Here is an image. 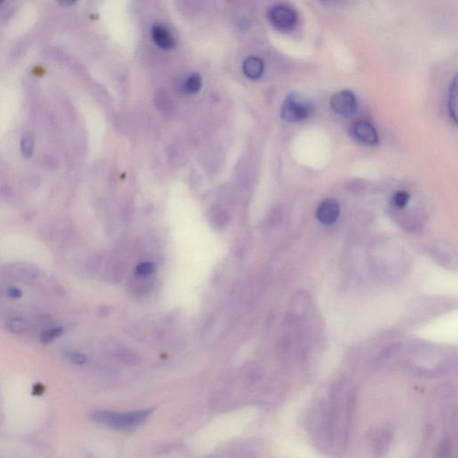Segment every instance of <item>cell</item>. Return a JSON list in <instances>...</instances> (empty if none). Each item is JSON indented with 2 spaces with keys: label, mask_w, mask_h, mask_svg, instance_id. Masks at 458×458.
Wrapping results in <instances>:
<instances>
[{
  "label": "cell",
  "mask_w": 458,
  "mask_h": 458,
  "mask_svg": "<svg viewBox=\"0 0 458 458\" xmlns=\"http://www.w3.org/2000/svg\"><path fill=\"white\" fill-rule=\"evenodd\" d=\"M452 452V441L450 439L446 438L439 443L436 451V457H450Z\"/></svg>",
  "instance_id": "5bb4252c"
},
{
  "label": "cell",
  "mask_w": 458,
  "mask_h": 458,
  "mask_svg": "<svg viewBox=\"0 0 458 458\" xmlns=\"http://www.w3.org/2000/svg\"><path fill=\"white\" fill-rule=\"evenodd\" d=\"M267 19L273 28L280 32H288L295 28L298 22V15L290 6L277 4L269 9Z\"/></svg>",
  "instance_id": "3957f363"
},
{
  "label": "cell",
  "mask_w": 458,
  "mask_h": 458,
  "mask_svg": "<svg viewBox=\"0 0 458 458\" xmlns=\"http://www.w3.org/2000/svg\"><path fill=\"white\" fill-rule=\"evenodd\" d=\"M242 71L251 80H258L265 73V62L259 57H248L242 63Z\"/></svg>",
  "instance_id": "9c48e42d"
},
{
  "label": "cell",
  "mask_w": 458,
  "mask_h": 458,
  "mask_svg": "<svg viewBox=\"0 0 458 458\" xmlns=\"http://www.w3.org/2000/svg\"><path fill=\"white\" fill-rule=\"evenodd\" d=\"M448 108L450 117L457 122V77L452 79L448 94Z\"/></svg>",
  "instance_id": "30bf717a"
},
{
  "label": "cell",
  "mask_w": 458,
  "mask_h": 458,
  "mask_svg": "<svg viewBox=\"0 0 458 458\" xmlns=\"http://www.w3.org/2000/svg\"><path fill=\"white\" fill-rule=\"evenodd\" d=\"M35 136L31 131H26L21 139V153L24 159L28 160L35 151Z\"/></svg>",
  "instance_id": "8fae6325"
},
{
  "label": "cell",
  "mask_w": 458,
  "mask_h": 458,
  "mask_svg": "<svg viewBox=\"0 0 458 458\" xmlns=\"http://www.w3.org/2000/svg\"><path fill=\"white\" fill-rule=\"evenodd\" d=\"M202 86V79L201 75L198 74H192L187 77L186 83H184V89L187 93L190 94H195L200 92Z\"/></svg>",
  "instance_id": "7c38bea8"
},
{
  "label": "cell",
  "mask_w": 458,
  "mask_h": 458,
  "mask_svg": "<svg viewBox=\"0 0 458 458\" xmlns=\"http://www.w3.org/2000/svg\"><path fill=\"white\" fill-rule=\"evenodd\" d=\"M8 327L10 332L17 333V334H22L24 332H26L27 326L26 323H24L21 318H12L8 323Z\"/></svg>",
  "instance_id": "9a60e30c"
},
{
  "label": "cell",
  "mask_w": 458,
  "mask_h": 458,
  "mask_svg": "<svg viewBox=\"0 0 458 458\" xmlns=\"http://www.w3.org/2000/svg\"><path fill=\"white\" fill-rule=\"evenodd\" d=\"M151 37L154 44L163 50H171L175 46L174 36L166 27L160 24H155L151 28Z\"/></svg>",
  "instance_id": "ba28073f"
},
{
  "label": "cell",
  "mask_w": 458,
  "mask_h": 458,
  "mask_svg": "<svg viewBox=\"0 0 458 458\" xmlns=\"http://www.w3.org/2000/svg\"><path fill=\"white\" fill-rule=\"evenodd\" d=\"M8 295L12 297V298L17 299L20 298V297L22 296L23 293L22 291L18 289V288L12 287L8 288Z\"/></svg>",
  "instance_id": "ffe728a7"
},
{
  "label": "cell",
  "mask_w": 458,
  "mask_h": 458,
  "mask_svg": "<svg viewBox=\"0 0 458 458\" xmlns=\"http://www.w3.org/2000/svg\"><path fill=\"white\" fill-rule=\"evenodd\" d=\"M57 1L59 2L60 5L64 6V7H69V6L75 4L77 0H57Z\"/></svg>",
  "instance_id": "7402d4cb"
},
{
  "label": "cell",
  "mask_w": 458,
  "mask_h": 458,
  "mask_svg": "<svg viewBox=\"0 0 458 458\" xmlns=\"http://www.w3.org/2000/svg\"><path fill=\"white\" fill-rule=\"evenodd\" d=\"M68 357L72 362L77 363V365H82V363L86 362V357L84 356V354L77 353V352H70V353L68 354Z\"/></svg>",
  "instance_id": "d6986e66"
},
{
  "label": "cell",
  "mask_w": 458,
  "mask_h": 458,
  "mask_svg": "<svg viewBox=\"0 0 458 458\" xmlns=\"http://www.w3.org/2000/svg\"><path fill=\"white\" fill-rule=\"evenodd\" d=\"M62 334V327H55V329L42 333L41 336V342L42 344H50V343L54 341L55 339L59 338Z\"/></svg>",
  "instance_id": "4fadbf2b"
},
{
  "label": "cell",
  "mask_w": 458,
  "mask_h": 458,
  "mask_svg": "<svg viewBox=\"0 0 458 458\" xmlns=\"http://www.w3.org/2000/svg\"><path fill=\"white\" fill-rule=\"evenodd\" d=\"M393 201L397 208H404L409 201V194L405 191H399L394 195Z\"/></svg>",
  "instance_id": "e0dca14e"
},
{
  "label": "cell",
  "mask_w": 458,
  "mask_h": 458,
  "mask_svg": "<svg viewBox=\"0 0 458 458\" xmlns=\"http://www.w3.org/2000/svg\"><path fill=\"white\" fill-rule=\"evenodd\" d=\"M318 1L326 7L338 8L347 4L350 0H318Z\"/></svg>",
  "instance_id": "ac0fdd59"
},
{
  "label": "cell",
  "mask_w": 458,
  "mask_h": 458,
  "mask_svg": "<svg viewBox=\"0 0 458 458\" xmlns=\"http://www.w3.org/2000/svg\"><path fill=\"white\" fill-rule=\"evenodd\" d=\"M4 1H5V0H0V5H1L2 3L4 2Z\"/></svg>",
  "instance_id": "603a6c76"
},
{
  "label": "cell",
  "mask_w": 458,
  "mask_h": 458,
  "mask_svg": "<svg viewBox=\"0 0 458 458\" xmlns=\"http://www.w3.org/2000/svg\"><path fill=\"white\" fill-rule=\"evenodd\" d=\"M330 107L339 116L344 117L354 116L358 108L356 96L351 90H341L330 99Z\"/></svg>",
  "instance_id": "5b68a950"
},
{
  "label": "cell",
  "mask_w": 458,
  "mask_h": 458,
  "mask_svg": "<svg viewBox=\"0 0 458 458\" xmlns=\"http://www.w3.org/2000/svg\"><path fill=\"white\" fill-rule=\"evenodd\" d=\"M156 267L151 263H144L137 267L136 269V274L142 276V277H147L153 274L155 271Z\"/></svg>",
  "instance_id": "2e32d148"
},
{
  "label": "cell",
  "mask_w": 458,
  "mask_h": 458,
  "mask_svg": "<svg viewBox=\"0 0 458 458\" xmlns=\"http://www.w3.org/2000/svg\"><path fill=\"white\" fill-rule=\"evenodd\" d=\"M151 412L153 411L144 410L129 412L96 411L90 414V418L97 423L114 428V429L129 430L144 423L145 420L150 417Z\"/></svg>",
  "instance_id": "6da1fadb"
},
{
  "label": "cell",
  "mask_w": 458,
  "mask_h": 458,
  "mask_svg": "<svg viewBox=\"0 0 458 458\" xmlns=\"http://www.w3.org/2000/svg\"><path fill=\"white\" fill-rule=\"evenodd\" d=\"M314 111V104L301 94H288L281 107V117L290 123L305 120Z\"/></svg>",
  "instance_id": "7a4b0ae2"
},
{
  "label": "cell",
  "mask_w": 458,
  "mask_h": 458,
  "mask_svg": "<svg viewBox=\"0 0 458 458\" xmlns=\"http://www.w3.org/2000/svg\"><path fill=\"white\" fill-rule=\"evenodd\" d=\"M393 429L390 426H382L372 430L368 435L370 448L375 457L386 456L392 444Z\"/></svg>",
  "instance_id": "277c9868"
},
{
  "label": "cell",
  "mask_w": 458,
  "mask_h": 458,
  "mask_svg": "<svg viewBox=\"0 0 458 458\" xmlns=\"http://www.w3.org/2000/svg\"><path fill=\"white\" fill-rule=\"evenodd\" d=\"M354 135L358 141L368 145L378 144L379 136L374 126L367 121H358L354 124Z\"/></svg>",
  "instance_id": "52a82bcc"
},
{
  "label": "cell",
  "mask_w": 458,
  "mask_h": 458,
  "mask_svg": "<svg viewBox=\"0 0 458 458\" xmlns=\"http://www.w3.org/2000/svg\"><path fill=\"white\" fill-rule=\"evenodd\" d=\"M341 213V205L334 199H327L321 203L316 211L318 220L324 225H332Z\"/></svg>",
  "instance_id": "8992f818"
},
{
  "label": "cell",
  "mask_w": 458,
  "mask_h": 458,
  "mask_svg": "<svg viewBox=\"0 0 458 458\" xmlns=\"http://www.w3.org/2000/svg\"><path fill=\"white\" fill-rule=\"evenodd\" d=\"M45 388L44 385L36 384L33 386L32 394L33 395H42L44 393Z\"/></svg>",
  "instance_id": "44dd1931"
}]
</instances>
